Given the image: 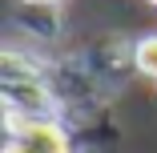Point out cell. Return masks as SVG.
<instances>
[{
	"label": "cell",
	"mask_w": 157,
	"mask_h": 153,
	"mask_svg": "<svg viewBox=\"0 0 157 153\" xmlns=\"http://www.w3.org/2000/svg\"><path fill=\"white\" fill-rule=\"evenodd\" d=\"M4 153H69V137L52 121H8V149Z\"/></svg>",
	"instance_id": "1"
},
{
	"label": "cell",
	"mask_w": 157,
	"mask_h": 153,
	"mask_svg": "<svg viewBox=\"0 0 157 153\" xmlns=\"http://www.w3.org/2000/svg\"><path fill=\"white\" fill-rule=\"evenodd\" d=\"M133 60H137V69H141L145 77H153V81H157V33L137 40V48H133Z\"/></svg>",
	"instance_id": "2"
},
{
	"label": "cell",
	"mask_w": 157,
	"mask_h": 153,
	"mask_svg": "<svg viewBox=\"0 0 157 153\" xmlns=\"http://www.w3.org/2000/svg\"><path fill=\"white\" fill-rule=\"evenodd\" d=\"M28 4H52V0H28Z\"/></svg>",
	"instance_id": "3"
},
{
	"label": "cell",
	"mask_w": 157,
	"mask_h": 153,
	"mask_svg": "<svg viewBox=\"0 0 157 153\" xmlns=\"http://www.w3.org/2000/svg\"><path fill=\"white\" fill-rule=\"evenodd\" d=\"M149 4H157V0H149Z\"/></svg>",
	"instance_id": "4"
}]
</instances>
